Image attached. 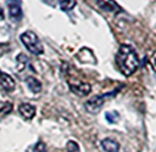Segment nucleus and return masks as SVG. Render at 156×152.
<instances>
[{
	"label": "nucleus",
	"instance_id": "1",
	"mask_svg": "<svg viewBox=\"0 0 156 152\" xmlns=\"http://www.w3.org/2000/svg\"><path fill=\"white\" fill-rule=\"evenodd\" d=\"M116 64L123 76L129 77L139 67V59L132 46L123 44L120 46L116 56Z\"/></svg>",
	"mask_w": 156,
	"mask_h": 152
},
{
	"label": "nucleus",
	"instance_id": "2",
	"mask_svg": "<svg viewBox=\"0 0 156 152\" xmlns=\"http://www.w3.org/2000/svg\"><path fill=\"white\" fill-rule=\"evenodd\" d=\"M20 41L28 49V51H30L32 54L41 56L44 53V47L41 45V42L39 41L38 36L32 31H27L23 33L20 35Z\"/></svg>",
	"mask_w": 156,
	"mask_h": 152
},
{
	"label": "nucleus",
	"instance_id": "3",
	"mask_svg": "<svg viewBox=\"0 0 156 152\" xmlns=\"http://www.w3.org/2000/svg\"><path fill=\"white\" fill-rule=\"evenodd\" d=\"M108 97V95H104V96H94L85 103V109L88 113L90 114H97L100 112L101 107H103L105 102V98Z\"/></svg>",
	"mask_w": 156,
	"mask_h": 152
},
{
	"label": "nucleus",
	"instance_id": "4",
	"mask_svg": "<svg viewBox=\"0 0 156 152\" xmlns=\"http://www.w3.org/2000/svg\"><path fill=\"white\" fill-rule=\"evenodd\" d=\"M68 85H69L70 91L80 97L87 96L91 91L90 84L86 82H82V81H70V82H68Z\"/></svg>",
	"mask_w": 156,
	"mask_h": 152
},
{
	"label": "nucleus",
	"instance_id": "5",
	"mask_svg": "<svg viewBox=\"0 0 156 152\" xmlns=\"http://www.w3.org/2000/svg\"><path fill=\"white\" fill-rule=\"evenodd\" d=\"M0 86L6 92H12L15 89V81L11 76L0 70Z\"/></svg>",
	"mask_w": 156,
	"mask_h": 152
},
{
	"label": "nucleus",
	"instance_id": "6",
	"mask_svg": "<svg viewBox=\"0 0 156 152\" xmlns=\"http://www.w3.org/2000/svg\"><path fill=\"white\" fill-rule=\"evenodd\" d=\"M10 5H9V13H10V16L12 17L15 20H19V19L23 17V10H21L20 6V1H10L8 2Z\"/></svg>",
	"mask_w": 156,
	"mask_h": 152
},
{
	"label": "nucleus",
	"instance_id": "7",
	"mask_svg": "<svg viewBox=\"0 0 156 152\" xmlns=\"http://www.w3.org/2000/svg\"><path fill=\"white\" fill-rule=\"evenodd\" d=\"M18 112L25 119H32L36 113V109L30 103H23L19 105Z\"/></svg>",
	"mask_w": 156,
	"mask_h": 152
},
{
	"label": "nucleus",
	"instance_id": "8",
	"mask_svg": "<svg viewBox=\"0 0 156 152\" xmlns=\"http://www.w3.org/2000/svg\"><path fill=\"white\" fill-rule=\"evenodd\" d=\"M101 146H102L103 150L105 152H119L120 145L117 140L113 139V138H104L101 142Z\"/></svg>",
	"mask_w": 156,
	"mask_h": 152
},
{
	"label": "nucleus",
	"instance_id": "9",
	"mask_svg": "<svg viewBox=\"0 0 156 152\" xmlns=\"http://www.w3.org/2000/svg\"><path fill=\"white\" fill-rule=\"evenodd\" d=\"M26 82H27V85L29 87V89L34 94H38L41 91V83L39 82L37 79H35L34 77H28L26 79Z\"/></svg>",
	"mask_w": 156,
	"mask_h": 152
},
{
	"label": "nucleus",
	"instance_id": "10",
	"mask_svg": "<svg viewBox=\"0 0 156 152\" xmlns=\"http://www.w3.org/2000/svg\"><path fill=\"white\" fill-rule=\"evenodd\" d=\"M97 3L99 4L102 10H104L105 12H116V11H121V9L119 8L116 2L114 1H97Z\"/></svg>",
	"mask_w": 156,
	"mask_h": 152
},
{
	"label": "nucleus",
	"instance_id": "11",
	"mask_svg": "<svg viewBox=\"0 0 156 152\" xmlns=\"http://www.w3.org/2000/svg\"><path fill=\"white\" fill-rule=\"evenodd\" d=\"M105 118H106V120L109 123H116V122L119 121L120 115H119L118 112L112 111V112H107V113L105 114Z\"/></svg>",
	"mask_w": 156,
	"mask_h": 152
},
{
	"label": "nucleus",
	"instance_id": "12",
	"mask_svg": "<svg viewBox=\"0 0 156 152\" xmlns=\"http://www.w3.org/2000/svg\"><path fill=\"white\" fill-rule=\"evenodd\" d=\"M13 110V104L11 102H5V103H2L1 107H0V116L1 117H4L6 116L8 114H10Z\"/></svg>",
	"mask_w": 156,
	"mask_h": 152
},
{
	"label": "nucleus",
	"instance_id": "13",
	"mask_svg": "<svg viewBox=\"0 0 156 152\" xmlns=\"http://www.w3.org/2000/svg\"><path fill=\"white\" fill-rule=\"evenodd\" d=\"M60 8L61 10L65 11V12H68V11H71L72 9H74L76 4V1H60Z\"/></svg>",
	"mask_w": 156,
	"mask_h": 152
},
{
	"label": "nucleus",
	"instance_id": "14",
	"mask_svg": "<svg viewBox=\"0 0 156 152\" xmlns=\"http://www.w3.org/2000/svg\"><path fill=\"white\" fill-rule=\"evenodd\" d=\"M66 149H67L68 152H81L80 151V147L73 140H69L66 145Z\"/></svg>",
	"mask_w": 156,
	"mask_h": 152
},
{
	"label": "nucleus",
	"instance_id": "15",
	"mask_svg": "<svg viewBox=\"0 0 156 152\" xmlns=\"http://www.w3.org/2000/svg\"><path fill=\"white\" fill-rule=\"evenodd\" d=\"M33 152H47V146L44 142H37V144L34 146Z\"/></svg>",
	"mask_w": 156,
	"mask_h": 152
},
{
	"label": "nucleus",
	"instance_id": "16",
	"mask_svg": "<svg viewBox=\"0 0 156 152\" xmlns=\"http://www.w3.org/2000/svg\"><path fill=\"white\" fill-rule=\"evenodd\" d=\"M150 62H151V65H152V68L156 72V51L152 54V56H151V59H150Z\"/></svg>",
	"mask_w": 156,
	"mask_h": 152
},
{
	"label": "nucleus",
	"instance_id": "17",
	"mask_svg": "<svg viewBox=\"0 0 156 152\" xmlns=\"http://www.w3.org/2000/svg\"><path fill=\"white\" fill-rule=\"evenodd\" d=\"M4 19V13H3V10L1 9V6H0V20H3Z\"/></svg>",
	"mask_w": 156,
	"mask_h": 152
}]
</instances>
